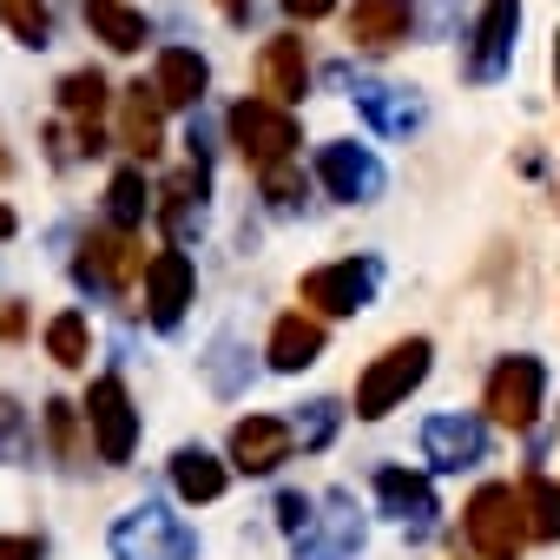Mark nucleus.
I'll list each match as a JSON object with an SVG mask.
<instances>
[{
  "label": "nucleus",
  "mask_w": 560,
  "mask_h": 560,
  "mask_svg": "<svg viewBox=\"0 0 560 560\" xmlns=\"http://www.w3.org/2000/svg\"><path fill=\"white\" fill-rule=\"evenodd\" d=\"M429 357H435L429 337H402V343H389V350L357 376V416H363V422H383L389 409H402V402L422 389Z\"/></svg>",
  "instance_id": "1"
},
{
  "label": "nucleus",
  "mask_w": 560,
  "mask_h": 560,
  "mask_svg": "<svg viewBox=\"0 0 560 560\" xmlns=\"http://www.w3.org/2000/svg\"><path fill=\"white\" fill-rule=\"evenodd\" d=\"M73 277H80V291H93V298H126L145 277V244L132 231L100 224V231H86V244L73 257Z\"/></svg>",
  "instance_id": "2"
},
{
  "label": "nucleus",
  "mask_w": 560,
  "mask_h": 560,
  "mask_svg": "<svg viewBox=\"0 0 560 560\" xmlns=\"http://www.w3.org/2000/svg\"><path fill=\"white\" fill-rule=\"evenodd\" d=\"M462 534L481 560H521L527 547V521H521V494L508 481H488L475 488V501L462 508Z\"/></svg>",
  "instance_id": "3"
},
{
  "label": "nucleus",
  "mask_w": 560,
  "mask_h": 560,
  "mask_svg": "<svg viewBox=\"0 0 560 560\" xmlns=\"http://www.w3.org/2000/svg\"><path fill=\"white\" fill-rule=\"evenodd\" d=\"M376 284H383V264H376V257H337V264L304 270L298 298H304L311 311H324V317H357V311H370Z\"/></svg>",
  "instance_id": "4"
},
{
  "label": "nucleus",
  "mask_w": 560,
  "mask_h": 560,
  "mask_svg": "<svg viewBox=\"0 0 560 560\" xmlns=\"http://www.w3.org/2000/svg\"><path fill=\"white\" fill-rule=\"evenodd\" d=\"M80 416H86V435H93V448H100L106 468L132 462V448H139V409H132V389L119 376H100L86 389V409Z\"/></svg>",
  "instance_id": "5"
},
{
  "label": "nucleus",
  "mask_w": 560,
  "mask_h": 560,
  "mask_svg": "<svg viewBox=\"0 0 560 560\" xmlns=\"http://www.w3.org/2000/svg\"><path fill=\"white\" fill-rule=\"evenodd\" d=\"M113 553L119 560H191L198 553V534L172 514V508H132V514H119V527H113Z\"/></svg>",
  "instance_id": "6"
},
{
  "label": "nucleus",
  "mask_w": 560,
  "mask_h": 560,
  "mask_svg": "<svg viewBox=\"0 0 560 560\" xmlns=\"http://www.w3.org/2000/svg\"><path fill=\"white\" fill-rule=\"evenodd\" d=\"M298 119H291V106H277V100H237L231 106V145L264 172V165H277V159H291L298 152Z\"/></svg>",
  "instance_id": "7"
},
{
  "label": "nucleus",
  "mask_w": 560,
  "mask_h": 560,
  "mask_svg": "<svg viewBox=\"0 0 560 560\" xmlns=\"http://www.w3.org/2000/svg\"><path fill=\"white\" fill-rule=\"evenodd\" d=\"M540 396H547V370H540V357H501V363L488 370L481 409H488L501 429H534Z\"/></svg>",
  "instance_id": "8"
},
{
  "label": "nucleus",
  "mask_w": 560,
  "mask_h": 560,
  "mask_svg": "<svg viewBox=\"0 0 560 560\" xmlns=\"http://www.w3.org/2000/svg\"><path fill=\"white\" fill-rule=\"evenodd\" d=\"M514 34H521V0H488L481 21H475V40H468V54H462V73H468L475 86L501 80L508 60H514Z\"/></svg>",
  "instance_id": "9"
},
{
  "label": "nucleus",
  "mask_w": 560,
  "mask_h": 560,
  "mask_svg": "<svg viewBox=\"0 0 560 560\" xmlns=\"http://www.w3.org/2000/svg\"><path fill=\"white\" fill-rule=\"evenodd\" d=\"M205 191H211V172H205V159H191V165H178L165 185H159V205H152V218L165 224V237L185 250L191 237H198V224H205Z\"/></svg>",
  "instance_id": "10"
},
{
  "label": "nucleus",
  "mask_w": 560,
  "mask_h": 560,
  "mask_svg": "<svg viewBox=\"0 0 560 560\" xmlns=\"http://www.w3.org/2000/svg\"><path fill=\"white\" fill-rule=\"evenodd\" d=\"M363 547V514L350 494H324V514L298 527V560H350Z\"/></svg>",
  "instance_id": "11"
},
{
  "label": "nucleus",
  "mask_w": 560,
  "mask_h": 560,
  "mask_svg": "<svg viewBox=\"0 0 560 560\" xmlns=\"http://www.w3.org/2000/svg\"><path fill=\"white\" fill-rule=\"evenodd\" d=\"M191 291H198V270H191V257H185L178 244L159 250V257L145 264V317H152L159 330H172V324L185 317Z\"/></svg>",
  "instance_id": "12"
},
{
  "label": "nucleus",
  "mask_w": 560,
  "mask_h": 560,
  "mask_svg": "<svg viewBox=\"0 0 560 560\" xmlns=\"http://www.w3.org/2000/svg\"><path fill=\"white\" fill-rule=\"evenodd\" d=\"M422 455H429L435 468H448V475L481 468V462H488V429H481L475 416H462V409L429 416V429H422Z\"/></svg>",
  "instance_id": "13"
},
{
  "label": "nucleus",
  "mask_w": 560,
  "mask_h": 560,
  "mask_svg": "<svg viewBox=\"0 0 560 560\" xmlns=\"http://www.w3.org/2000/svg\"><path fill=\"white\" fill-rule=\"evenodd\" d=\"M257 93L277 100V106H298L311 93V47L298 34L264 40V54H257Z\"/></svg>",
  "instance_id": "14"
},
{
  "label": "nucleus",
  "mask_w": 560,
  "mask_h": 560,
  "mask_svg": "<svg viewBox=\"0 0 560 560\" xmlns=\"http://www.w3.org/2000/svg\"><path fill=\"white\" fill-rule=\"evenodd\" d=\"M317 178H324L330 198H343V205H370V198H383V165H376L363 145H350V139H337V145L317 152Z\"/></svg>",
  "instance_id": "15"
},
{
  "label": "nucleus",
  "mask_w": 560,
  "mask_h": 560,
  "mask_svg": "<svg viewBox=\"0 0 560 560\" xmlns=\"http://www.w3.org/2000/svg\"><path fill=\"white\" fill-rule=\"evenodd\" d=\"M291 448H298V435H291V422H277V416H244V422L231 429V462H237L244 475L284 468Z\"/></svg>",
  "instance_id": "16"
},
{
  "label": "nucleus",
  "mask_w": 560,
  "mask_h": 560,
  "mask_svg": "<svg viewBox=\"0 0 560 560\" xmlns=\"http://www.w3.org/2000/svg\"><path fill=\"white\" fill-rule=\"evenodd\" d=\"M409 27H416V8H409V0H357V8H350V40H357L363 54L402 47Z\"/></svg>",
  "instance_id": "17"
},
{
  "label": "nucleus",
  "mask_w": 560,
  "mask_h": 560,
  "mask_svg": "<svg viewBox=\"0 0 560 560\" xmlns=\"http://www.w3.org/2000/svg\"><path fill=\"white\" fill-rule=\"evenodd\" d=\"M60 113L80 119V152H106V132H100V113H106V73L100 67H80L60 80Z\"/></svg>",
  "instance_id": "18"
},
{
  "label": "nucleus",
  "mask_w": 560,
  "mask_h": 560,
  "mask_svg": "<svg viewBox=\"0 0 560 560\" xmlns=\"http://www.w3.org/2000/svg\"><path fill=\"white\" fill-rule=\"evenodd\" d=\"M159 139H165V100H159L145 80L119 86V145H126V152H139V159H152V152H159Z\"/></svg>",
  "instance_id": "19"
},
{
  "label": "nucleus",
  "mask_w": 560,
  "mask_h": 560,
  "mask_svg": "<svg viewBox=\"0 0 560 560\" xmlns=\"http://www.w3.org/2000/svg\"><path fill=\"white\" fill-rule=\"evenodd\" d=\"M376 501H383V514H396L409 534H429L435 527V488L422 481V475H409V468H383L376 475Z\"/></svg>",
  "instance_id": "20"
},
{
  "label": "nucleus",
  "mask_w": 560,
  "mask_h": 560,
  "mask_svg": "<svg viewBox=\"0 0 560 560\" xmlns=\"http://www.w3.org/2000/svg\"><path fill=\"white\" fill-rule=\"evenodd\" d=\"M205 86H211V67H205L198 47H165V54H159V67H152V93H159L165 106H198Z\"/></svg>",
  "instance_id": "21"
},
{
  "label": "nucleus",
  "mask_w": 560,
  "mask_h": 560,
  "mask_svg": "<svg viewBox=\"0 0 560 560\" xmlns=\"http://www.w3.org/2000/svg\"><path fill=\"white\" fill-rule=\"evenodd\" d=\"M80 14H86L93 40H106L113 54H139L152 40V27H145V14L132 8V0H80Z\"/></svg>",
  "instance_id": "22"
},
{
  "label": "nucleus",
  "mask_w": 560,
  "mask_h": 560,
  "mask_svg": "<svg viewBox=\"0 0 560 560\" xmlns=\"http://www.w3.org/2000/svg\"><path fill=\"white\" fill-rule=\"evenodd\" d=\"M317 357H324V324H317V317H304V311L277 317V330H270V370L298 376V370H311Z\"/></svg>",
  "instance_id": "23"
},
{
  "label": "nucleus",
  "mask_w": 560,
  "mask_h": 560,
  "mask_svg": "<svg viewBox=\"0 0 560 560\" xmlns=\"http://www.w3.org/2000/svg\"><path fill=\"white\" fill-rule=\"evenodd\" d=\"M357 106H363V119H370L376 132H389V139H402V132L422 119V106H416L402 86H383V80H357Z\"/></svg>",
  "instance_id": "24"
},
{
  "label": "nucleus",
  "mask_w": 560,
  "mask_h": 560,
  "mask_svg": "<svg viewBox=\"0 0 560 560\" xmlns=\"http://www.w3.org/2000/svg\"><path fill=\"white\" fill-rule=\"evenodd\" d=\"M172 488H178V501H218L224 494V462L218 455H205V448H178L172 455Z\"/></svg>",
  "instance_id": "25"
},
{
  "label": "nucleus",
  "mask_w": 560,
  "mask_h": 560,
  "mask_svg": "<svg viewBox=\"0 0 560 560\" xmlns=\"http://www.w3.org/2000/svg\"><path fill=\"white\" fill-rule=\"evenodd\" d=\"M521 521H527V540H560V481L547 475H521Z\"/></svg>",
  "instance_id": "26"
},
{
  "label": "nucleus",
  "mask_w": 560,
  "mask_h": 560,
  "mask_svg": "<svg viewBox=\"0 0 560 560\" xmlns=\"http://www.w3.org/2000/svg\"><path fill=\"white\" fill-rule=\"evenodd\" d=\"M145 211H152V198H145V172H139V165L113 172V185H106V224H113V231H139Z\"/></svg>",
  "instance_id": "27"
},
{
  "label": "nucleus",
  "mask_w": 560,
  "mask_h": 560,
  "mask_svg": "<svg viewBox=\"0 0 560 560\" xmlns=\"http://www.w3.org/2000/svg\"><path fill=\"white\" fill-rule=\"evenodd\" d=\"M47 357H54L60 370H80V363L93 357V330H86L80 311H60V317L47 324Z\"/></svg>",
  "instance_id": "28"
},
{
  "label": "nucleus",
  "mask_w": 560,
  "mask_h": 560,
  "mask_svg": "<svg viewBox=\"0 0 560 560\" xmlns=\"http://www.w3.org/2000/svg\"><path fill=\"white\" fill-rule=\"evenodd\" d=\"M0 21H8V34H14L21 47H47V40H54L47 0H0Z\"/></svg>",
  "instance_id": "29"
},
{
  "label": "nucleus",
  "mask_w": 560,
  "mask_h": 560,
  "mask_svg": "<svg viewBox=\"0 0 560 560\" xmlns=\"http://www.w3.org/2000/svg\"><path fill=\"white\" fill-rule=\"evenodd\" d=\"M257 178H264V198H270V211H298V205H304V172H298L291 159L264 165Z\"/></svg>",
  "instance_id": "30"
},
{
  "label": "nucleus",
  "mask_w": 560,
  "mask_h": 560,
  "mask_svg": "<svg viewBox=\"0 0 560 560\" xmlns=\"http://www.w3.org/2000/svg\"><path fill=\"white\" fill-rule=\"evenodd\" d=\"M337 422H343V409H337V402L324 396V402H311V409H304V416L291 422V435H298L304 448H330V435H337Z\"/></svg>",
  "instance_id": "31"
},
{
  "label": "nucleus",
  "mask_w": 560,
  "mask_h": 560,
  "mask_svg": "<svg viewBox=\"0 0 560 560\" xmlns=\"http://www.w3.org/2000/svg\"><path fill=\"white\" fill-rule=\"evenodd\" d=\"M47 442H54V455L67 468L80 462V409L73 402H47Z\"/></svg>",
  "instance_id": "32"
},
{
  "label": "nucleus",
  "mask_w": 560,
  "mask_h": 560,
  "mask_svg": "<svg viewBox=\"0 0 560 560\" xmlns=\"http://www.w3.org/2000/svg\"><path fill=\"white\" fill-rule=\"evenodd\" d=\"M311 514H317V501H311V494H298V488H291V494H277V521H284L291 534H298Z\"/></svg>",
  "instance_id": "33"
},
{
  "label": "nucleus",
  "mask_w": 560,
  "mask_h": 560,
  "mask_svg": "<svg viewBox=\"0 0 560 560\" xmlns=\"http://www.w3.org/2000/svg\"><path fill=\"white\" fill-rule=\"evenodd\" d=\"M47 540L40 534H0V560H40Z\"/></svg>",
  "instance_id": "34"
},
{
  "label": "nucleus",
  "mask_w": 560,
  "mask_h": 560,
  "mask_svg": "<svg viewBox=\"0 0 560 560\" xmlns=\"http://www.w3.org/2000/svg\"><path fill=\"white\" fill-rule=\"evenodd\" d=\"M284 14L311 27V21H324V14H337V0H284Z\"/></svg>",
  "instance_id": "35"
},
{
  "label": "nucleus",
  "mask_w": 560,
  "mask_h": 560,
  "mask_svg": "<svg viewBox=\"0 0 560 560\" xmlns=\"http://www.w3.org/2000/svg\"><path fill=\"white\" fill-rule=\"evenodd\" d=\"M21 330H27V311L8 304V311H0V337H21Z\"/></svg>",
  "instance_id": "36"
},
{
  "label": "nucleus",
  "mask_w": 560,
  "mask_h": 560,
  "mask_svg": "<svg viewBox=\"0 0 560 560\" xmlns=\"http://www.w3.org/2000/svg\"><path fill=\"white\" fill-rule=\"evenodd\" d=\"M218 8H224V21H237V27L250 21V0H218Z\"/></svg>",
  "instance_id": "37"
},
{
  "label": "nucleus",
  "mask_w": 560,
  "mask_h": 560,
  "mask_svg": "<svg viewBox=\"0 0 560 560\" xmlns=\"http://www.w3.org/2000/svg\"><path fill=\"white\" fill-rule=\"evenodd\" d=\"M0 237H14V211L8 205H0Z\"/></svg>",
  "instance_id": "38"
},
{
  "label": "nucleus",
  "mask_w": 560,
  "mask_h": 560,
  "mask_svg": "<svg viewBox=\"0 0 560 560\" xmlns=\"http://www.w3.org/2000/svg\"><path fill=\"white\" fill-rule=\"evenodd\" d=\"M553 86H560V34H553Z\"/></svg>",
  "instance_id": "39"
},
{
  "label": "nucleus",
  "mask_w": 560,
  "mask_h": 560,
  "mask_svg": "<svg viewBox=\"0 0 560 560\" xmlns=\"http://www.w3.org/2000/svg\"><path fill=\"white\" fill-rule=\"evenodd\" d=\"M0 172H8V152H0Z\"/></svg>",
  "instance_id": "40"
}]
</instances>
